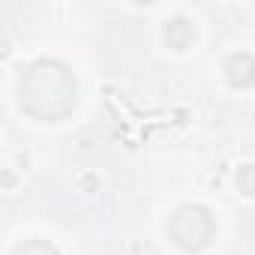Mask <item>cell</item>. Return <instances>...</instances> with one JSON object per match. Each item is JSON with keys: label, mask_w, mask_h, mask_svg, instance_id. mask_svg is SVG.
I'll return each instance as SVG.
<instances>
[]
</instances>
